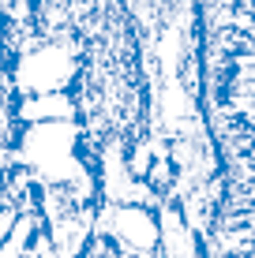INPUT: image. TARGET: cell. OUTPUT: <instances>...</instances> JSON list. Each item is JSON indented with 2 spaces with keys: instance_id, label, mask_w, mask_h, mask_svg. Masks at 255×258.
<instances>
[{
  "instance_id": "277c9868",
  "label": "cell",
  "mask_w": 255,
  "mask_h": 258,
  "mask_svg": "<svg viewBox=\"0 0 255 258\" xmlns=\"http://www.w3.org/2000/svg\"><path fill=\"white\" fill-rule=\"evenodd\" d=\"M15 213H19V210H15V206H12V202H4V199H0V239H4V236H8V228H12V221H15Z\"/></svg>"
},
{
  "instance_id": "7a4b0ae2",
  "label": "cell",
  "mask_w": 255,
  "mask_h": 258,
  "mask_svg": "<svg viewBox=\"0 0 255 258\" xmlns=\"http://www.w3.org/2000/svg\"><path fill=\"white\" fill-rule=\"evenodd\" d=\"M79 49L68 38H38L34 45L12 56V90L15 97L26 94H53L72 90L79 79Z\"/></svg>"
},
{
  "instance_id": "6da1fadb",
  "label": "cell",
  "mask_w": 255,
  "mask_h": 258,
  "mask_svg": "<svg viewBox=\"0 0 255 258\" xmlns=\"http://www.w3.org/2000/svg\"><path fill=\"white\" fill-rule=\"evenodd\" d=\"M12 154H15V165L30 168L38 187H64L83 165H94L83 150V127H79V120L19 123Z\"/></svg>"
},
{
  "instance_id": "5b68a950",
  "label": "cell",
  "mask_w": 255,
  "mask_h": 258,
  "mask_svg": "<svg viewBox=\"0 0 255 258\" xmlns=\"http://www.w3.org/2000/svg\"><path fill=\"white\" fill-rule=\"evenodd\" d=\"M8 4H15V0H0V12H4V8H8Z\"/></svg>"
},
{
  "instance_id": "3957f363",
  "label": "cell",
  "mask_w": 255,
  "mask_h": 258,
  "mask_svg": "<svg viewBox=\"0 0 255 258\" xmlns=\"http://www.w3.org/2000/svg\"><path fill=\"white\" fill-rule=\"evenodd\" d=\"M53 120H79V97L72 90L15 97V123H53Z\"/></svg>"
}]
</instances>
